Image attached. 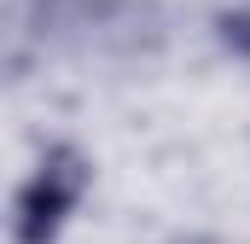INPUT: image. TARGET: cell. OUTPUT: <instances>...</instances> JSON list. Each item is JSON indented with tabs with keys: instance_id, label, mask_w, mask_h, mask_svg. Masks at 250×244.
Instances as JSON below:
<instances>
[{
	"instance_id": "cell-1",
	"label": "cell",
	"mask_w": 250,
	"mask_h": 244,
	"mask_svg": "<svg viewBox=\"0 0 250 244\" xmlns=\"http://www.w3.org/2000/svg\"><path fill=\"white\" fill-rule=\"evenodd\" d=\"M76 198H82V157L53 151L18 192V244H53Z\"/></svg>"
},
{
	"instance_id": "cell-2",
	"label": "cell",
	"mask_w": 250,
	"mask_h": 244,
	"mask_svg": "<svg viewBox=\"0 0 250 244\" xmlns=\"http://www.w3.org/2000/svg\"><path fill=\"white\" fill-rule=\"evenodd\" d=\"M221 41L250 59V12H227V18H221Z\"/></svg>"
}]
</instances>
